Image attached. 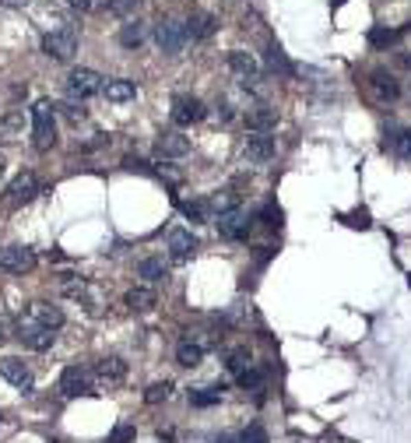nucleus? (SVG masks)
I'll return each instance as SVG.
<instances>
[{
    "label": "nucleus",
    "mask_w": 411,
    "mask_h": 443,
    "mask_svg": "<svg viewBox=\"0 0 411 443\" xmlns=\"http://www.w3.org/2000/svg\"><path fill=\"white\" fill-rule=\"evenodd\" d=\"M32 144L39 152H49L56 144V120H53V102L49 99H39L32 106Z\"/></svg>",
    "instance_id": "f257e3e1"
},
{
    "label": "nucleus",
    "mask_w": 411,
    "mask_h": 443,
    "mask_svg": "<svg viewBox=\"0 0 411 443\" xmlns=\"http://www.w3.org/2000/svg\"><path fill=\"white\" fill-rule=\"evenodd\" d=\"M43 53L53 56V60H71L78 53V28L60 25V28H53V32H46L43 36Z\"/></svg>",
    "instance_id": "f03ea898"
},
{
    "label": "nucleus",
    "mask_w": 411,
    "mask_h": 443,
    "mask_svg": "<svg viewBox=\"0 0 411 443\" xmlns=\"http://www.w3.org/2000/svg\"><path fill=\"white\" fill-rule=\"evenodd\" d=\"M155 43H158V49H162V53L180 56V53H183V46H187V25H183V21H176V18H162V21L155 25Z\"/></svg>",
    "instance_id": "7ed1b4c3"
},
{
    "label": "nucleus",
    "mask_w": 411,
    "mask_h": 443,
    "mask_svg": "<svg viewBox=\"0 0 411 443\" xmlns=\"http://www.w3.org/2000/svg\"><path fill=\"white\" fill-rule=\"evenodd\" d=\"M18 338H21V345H28L32 352H46V348H53L56 331L43 328V323H36L32 317H18Z\"/></svg>",
    "instance_id": "20e7f679"
},
{
    "label": "nucleus",
    "mask_w": 411,
    "mask_h": 443,
    "mask_svg": "<svg viewBox=\"0 0 411 443\" xmlns=\"http://www.w3.org/2000/svg\"><path fill=\"white\" fill-rule=\"evenodd\" d=\"M102 84H106V81H102L95 71L78 67V71H71V78H67V92H71V99H74V102H81V99L102 95Z\"/></svg>",
    "instance_id": "39448f33"
},
{
    "label": "nucleus",
    "mask_w": 411,
    "mask_h": 443,
    "mask_svg": "<svg viewBox=\"0 0 411 443\" xmlns=\"http://www.w3.org/2000/svg\"><path fill=\"white\" fill-rule=\"evenodd\" d=\"M36 250H28V247H4L0 250V271H8V275H28L36 268Z\"/></svg>",
    "instance_id": "423d86ee"
},
{
    "label": "nucleus",
    "mask_w": 411,
    "mask_h": 443,
    "mask_svg": "<svg viewBox=\"0 0 411 443\" xmlns=\"http://www.w3.org/2000/svg\"><path fill=\"white\" fill-rule=\"evenodd\" d=\"M250 215H246V208H239V204H236V208H228V212H218V232L225 236V240H243V236L250 232Z\"/></svg>",
    "instance_id": "0eeeda50"
},
{
    "label": "nucleus",
    "mask_w": 411,
    "mask_h": 443,
    "mask_svg": "<svg viewBox=\"0 0 411 443\" xmlns=\"http://www.w3.org/2000/svg\"><path fill=\"white\" fill-rule=\"evenodd\" d=\"M197 120H204V102L197 95H176L172 99V124L176 127H190Z\"/></svg>",
    "instance_id": "6e6552de"
},
{
    "label": "nucleus",
    "mask_w": 411,
    "mask_h": 443,
    "mask_svg": "<svg viewBox=\"0 0 411 443\" xmlns=\"http://www.w3.org/2000/svg\"><path fill=\"white\" fill-rule=\"evenodd\" d=\"M0 376H4L11 387H18L21 394L25 391H32V383H36V376H32V370H28L21 359H14V356H4L0 359Z\"/></svg>",
    "instance_id": "1a4fd4ad"
},
{
    "label": "nucleus",
    "mask_w": 411,
    "mask_h": 443,
    "mask_svg": "<svg viewBox=\"0 0 411 443\" xmlns=\"http://www.w3.org/2000/svg\"><path fill=\"white\" fill-rule=\"evenodd\" d=\"M366 84H369V95H373L376 102H397V95H401V84H397L394 74H387V71H373Z\"/></svg>",
    "instance_id": "9d476101"
},
{
    "label": "nucleus",
    "mask_w": 411,
    "mask_h": 443,
    "mask_svg": "<svg viewBox=\"0 0 411 443\" xmlns=\"http://www.w3.org/2000/svg\"><path fill=\"white\" fill-rule=\"evenodd\" d=\"M228 67H232V74L239 78V84H243V88H253V84L260 81V67H257V60H253L250 53H243V49L228 53Z\"/></svg>",
    "instance_id": "9b49d317"
},
{
    "label": "nucleus",
    "mask_w": 411,
    "mask_h": 443,
    "mask_svg": "<svg viewBox=\"0 0 411 443\" xmlns=\"http://www.w3.org/2000/svg\"><path fill=\"white\" fill-rule=\"evenodd\" d=\"M60 391H64V398H84V394H92V376H88L81 366H67L64 376H60Z\"/></svg>",
    "instance_id": "f8f14e48"
},
{
    "label": "nucleus",
    "mask_w": 411,
    "mask_h": 443,
    "mask_svg": "<svg viewBox=\"0 0 411 443\" xmlns=\"http://www.w3.org/2000/svg\"><path fill=\"white\" fill-rule=\"evenodd\" d=\"M187 152H190V141L180 130H162L158 141H155V155L158 159H183Z\"/></svg>",
    "instance_id": "ddd939ff"
},
{
    "label": "nucleus",
    "mask_w": 411,
    "mask_h": 443,
    "mask_svg": "<svg viewBox=\"0 0 411 443\" xmlns=\"http://www.w3.org/2000/svg\"><path fill=\"white\" fill-rule=\"evenodd\" d=\"M165 247H169V257H172L176 264H183V260H190V253L197 250V240L190 236V229H169Z\"/></svg>",
    "instance_id": "4468645a"
},
{
    "label": "nucleus",
    "mask_w": 411,
    "mask_h": 443,
    "mask_svg": "<svg viewBox=\"0 0 411 443\" xmlns=\"http://www.w3.org/2000/svg\"><path fill=\"white\" fill-rule=\"evenodd\" d=\"M274 124H278V113H274L271 106H253V109H246V130H250V134H271Z\"/></svg>",
    "instance_id": "2eb2a0df"
},
{
    "label": "nucleus",
    "mask_w": 411,
    "mask_h": 443,
    "mask_svg": "<svg viewBox=\"0 0 411 443\" xmlns=\"http://www.w3.org/2000/svg\"><path fill=\"white\" fill-rule=\"evenodd\" d=\"M36 194H39V180H36V172H18L14 180H11V187H8V197H11L14 204L32 201Z\"/></svg>",
    "instance_id": "dca6fc26"
},
{
    "label": "nucleus",
    "mask_w": 411,
    "mask_h": 443,
    "mask_svg": "<svg viewBox=\"0 0 411 443\" xmlns=\"http://www.w3.org/2000/svg\"><path fill=\"white\" fill-rule=\"evenodd\" d=\"M243 148H246L250 162H271L274 159V137L271 134H250Z\"/></svg>",
    "instance_id": "f3484780"
},
{
    "label": "nucleus",
    "mask_w": 411,
    "mask_h": 443,
    "mask_svg": "<svg viewBox=\"0 0 411 443\" xmlns=\"http://www.w3.org/2000/svg\"><path fill=\"white\" fill-rule=\"evenodd\" d=\"M25 317H32L36 323H43V328H49V331H56V328L64 323V313L56 310L53 303H43V299H39V303H28Z\"/></svg>",
    "instance_id": "a211bd4d"
},
{
    "label": "nucleus",
    "mask_w": 411,
    "mask_h": 443,
    "mask_svg": "<svg viewBox=\"0 0 411 443\" xmlns=\"http://www.w3.org/2000/svg\"><path fill=\"white\" fill-rule=\"evenodd\" d=\"M215 32H218V18L208 14V11H197L187 21V39H211Z\"/></svg>",
    "instance_id": "6ab92c4d"
},
{
    "label": "nucleus",
    "mask_w": 411,
    "mask_h": 443,
    "mask_svg": "<svg viewBox=\"0 0 411 443\" xmlns=\"http://www.w3.org/2000/svg\"><path fill=\"white\" fill-rule=\"evenodd\" d=\"M95 373H99V380L106 383V387H109V383H124L127 380V363L120 356H106V359H99Z\"/></svg>",
    "instance_id": "aec40b11"
},
{
    "label": "nucleus",
    "mask_w": 411,
    "mask_h": 443,
    "mask_svg": "<svg viewBox=\"0 0 411 443\" xmlns=\"http://www.w3.org/2000/svg\"><path fill=\"white\" fill-rule=\"evenodd\" d=\"M137 275L148 282V285H158V282H165V275H169V264H165L162 257H144V260L137 264Z\"/></svg>",
    "instance_id": "412c9836"
},
{
    "label": "nucleus",
    "mask_w": 411,
    "mask_h": 443,
    "mask_svg": "<svg viewBox=\"0 0 411 443\" xmlns=\"http://www.w3.org/2000/svg\"><path fill=\"white\" fill-rule=\"evenodd\" d=\"M155 303H158V295H155V288H152V285H137V288H130V292H127V306H130V310H137V313L152 310Z\"/></svg>",
    "instance_id": "4be33fe9"
},
{
    "label": "nucleus",
    "mask_w": 411,
    "mask_h": 443,
    "mask_svg": "<svg viewBox=\"0 0 411 443\" xmlns=\"http://www.w3.org/2000/svg\"><path fill=\"white\" fill-rule=\"evenodd\" d=\"M60 288H64V295H67V299H78V303H84L88 310H95L92 288H88V282H84V278H67Z\"/></svg>",
    "instance_id": "5701e85b"
},
{
    "label": "nucleus",
    "mask_w": 411,
    "mask_h": 443,
    "mask_svg": "<svg viewBox=\"0 0 411 443\" xmlns=\"http://www.w3.org/2000/svg\"><path fill=\"white\" fill-rule=\"evenodd\" d=\"M102 92H106L109 102H130L137 88H134V81H127V78H116V81H106V84H102Z\"/></svg>",
    "instance_id": "b1692460"
},
{
    "label": "nucleus",
    "mask_w": 411,
    "mask_h": 443,
    "mask_svg": "<svg viewBox=\"0 0 411 443\" xmlns=\"http://www.w3.org/2000/svg\"><path fill=\"white\" fill-rule=\"evenodd\" d=\"M411 32V21L404 25V28H397V32H394V28H373V32H369V46H376V49H387V46H394L401 36H408Z\"/></svg>",
    "instance_id": "393cba45"
},
{
    "label": "nucleus",
    "mask_w": 411,
    "mask_h": 443,
    "mask_svg": "<svg viewBox=\"0 0 411 443\" xmlns=\"http://www.w3.org/2000/svg\"><path fill=\"white\" fill-rule=\"evenodd\" d=\"M144 36H148V28H144V21H127L124 28H120V46L124 49H137L141 43H144Z\"/></svg>",
    "instance_id": "a878e982"
},
{
    "label": "nucleus",
    "mask_w": 411,
    "mask_h": 443,
    "mask_svg": "<svg viewBox=\"0 0 411 443\" xmlns=\"http://www.w3.org/2000/svg\"><path fill=\"white\" fill-rule=\"evenodd\" d=\"M21 130H25V116H21V109H11V113L0 116V137H4V141L21 137Z\"/></svg>",
    "instance_id": "bb28decb"
},
{
    "label": "nucleus",
    "mask_w": 411,
    "mask_h": 443,
    "mask_svg": "<svg viewBox=\"0 0 411 443\" xmlns=\"http://www.w3.org/2000/svg\"><path fill=\"white\" fill-rule=\"evenodd\" d=\"M200 359H204V348L197 341H180V348H176V363H180L183 370L200 366Z\"/></svg>",
    "instance_id": "cd10ccee"
},
{
    "label": "nucleus",
    "mask_w": 411,
    "mask_h": 443,
    "mask_svg": "<svg viewBox=\"0 0 411 443\" xmlns=\"http://www.w3.org/2000/svg\"><path fill=\"white\" fill-rule=\"evenodd\" d=\"M384 148H390L394 155H401V159L411 162V130H390L384 137Z\"/></svg>",
    "instance_id": "c85d7f7f"
},
{
    "label": "nucleus",
    "mask_w": 411,
    "mask_h": 443,
    "mask_svg": "<svg viewBox=\"0 0 411 443\" xmlns=\"http://www.w3.org/2000/svg\"><path fill=\"white\" fill-rule=\"evenodd\" d=\"M263 64H268L274 74H281V78H292V64L285 60V53H281V46H268V49H263Z\"/></svg>",
    "instance_id": "c756f323"
},
{
    "label": "nucleus",
    "mask_w": 411,
    "mask_h": 443,
    "mask_svg": "<svg viewBox=\"0 0 411 443\" xmlns=\"http://www.w3.org/2000/svg\"><path fill=\"white\" fill-rule=\"evenodd\" d=\"M141 8V0H92V11H113V14H130Z\"/></svg>",
    "instance_id": "7c9ffc66"
},
{
    "label": "nucleus",
    "mask_w": 411,
    "mask_h": 443,
    "mask_svg": "<svg viewBox=\"0 0 411 443\" xmlns=\"http://www.w3.org/2000/svg\"><path fill=\"white\" fill-rule=\"evenodd\" d=\"M211 201H187L183 204V215L190 218V222H211Z\"/></svg>",
    "instance_id": "2f4dec72"
},
{
    "label": "nucleus",
    "mask_w": 411,
    "mask_h": 443,
    "mask_svg": "<svg viewBox=\"0 0 411 443\" xmlns=\"http://www.w3.org/2000/svg\"><path fill=\"white\" fill-rule=\"evenodd\" d=\"M218 398H222V387H197V391H190V405H193V408L218 405Z\"/></svg>",
    "instance_id": "473e14b6"
},
{
    "label": "nucleus",
    "mask_w": 411,
    "mask_h": 443,
    "mask_svg": "<svg viewBox=\"0 0 411 443\" xmlns=\"http://www.w3.org/2000/svg\"><path fill=\"white\" fill-rule=\"evenodd\" d=\"M225 366H228V373L239 376V373L250 366V352H246V348H232L228 356H225Z\"/></svg>",
    "instance_id": "72a5a7b5"
},
{
    "label": "nucleus",
    "mask_w": 411,
    "mask_h": 443,
    "mask_svg": "<svg viewBox=\"0 0 411 443\" xmlns=\"http://www.w3.org/2000/svg\"><path fill=\"white\" fill-rule=\"evenodd\" d=\"M169 394H172V383H169V380H158V383H152V387H148L144 401H148V405H158V401H165Z\"/></svg>",
    "instance_id": "f704fd0d"
},
{
    "label": "nucleus",
    "mask_w": 411,
    "mask_h": 443,
    "mask_svg": "<svg viewBox=\"0 0 411 443\" xmlns=\"http://www.w3.org/2000/svg\"><path fill=\"white\" fill-rule=\"evenodd\" d=\"M260 383H263V370L250 363V366L239 373V387H250V391H253V387H260Z\"/></svg>",
    "instance_id": "c9c22d12"
},
{
    "label": "nucleus",
    "mask_w": 411,
    "mask_h": 443,
    "mask_svg": "<svg viewBox=\"0 0 411 443\" xmlns=\"http://www.w3.org/2000/svg\"><path fill=\"white\" fill-rule=\"evenodd\" d=\"M134 440V422H120L109 433V443H130Z\"/></svg>",
    "instance_id": "e433bc0d"
},
{
    "label": "nucleus",
    "mask_w": 411,
    "mask_h": 443,
    "mask_svg": "<svg viewBox=\"0 0 411 443\" xmlns=\"http://www.w3.org/2000/svg\"><path fill=\"white\" fill-rule=\"evenodd\" d=\"M211 208H218V212H228V208H236V194H232V190H222L218 197H211Z\"/></svg>",
    "instance_id": "4c0bfd02"
},
{
    "label": "nucleus",
    "mask_w": 411,
    "mask_h": 443,
    "mask_svg": "<svg viewBox=\"0 0 411 443\" xmlns=\"http://www.w3.org/2000/svg\"><path fill=\"white\" fill-rule=\"evenodd\" d=\"M263 225L281 229V208H278V204H268V208H263Z\"/></svg>",
    "instance_id": "58836bf2"
},
{
    "label": "nucleus",
    "mask_w": 411,
    "mask_h": 443,
    "mask_svg": "<svg viewBox=\"0 0 411 443\" xmlns=\"http://www.w3.org/2000/svg\"><path fill=\"white\" fill-rule=\"evenodd\" d=\"M239 443H268V433H263L260 426H250V429H243Z\"/></svg>",
    "instance_id": "ea45409f"
},
{
    "label": "nucleus",
    "mask_w": 411,
    "mask_h": 443,
    "mask_svg": "<svg viewBox=\"0 0 411 443\" xmlns=\"http://www.w3.org/2000/svg\"><path fill=\"white\" fill-rule=\"evenodd\" d=\"M344 218H348V225H355V229H369V215L366 212H351Z\"/></svg>",
    "instance_id": "a19ab883"
},
{
    "label": "nucleus",
    "mask_w": 411,
    "mask_h": 443,
    "mask_svg": "<svg viewBox=\"0 0 411 443\" xmlns=\"http://www.w3.org/2000/svg\"><path fill=\"white\" fill-rule=\"evenodd\" d=\"M64 116H67V120H84V109H81L78 102H67V106H64Z\"/></svg>",
    "instance_id": "79ce46f5"
},
{
    "label": "nucleus",
    "mask_w": 411,
    "mask_h": 443,
    "mask_svg": "<svg viewBox=\"0 0 411 443\" xmlns=\"http://www.w3.org/2000/svg\"><path fill=\"white\" fill-rule=\"evenodd\" d=\"M4 338H11V320H8V313H0V341Z\"/></svg>",
    "instance_id": "37998d69"
},
{
    "label": "nucleus",
    "mask_w": 411,
    "mask_h": 443,
    "mask_svg": "<svg viewBox=\"0 0 411 443\" xmlns=\"http://www.w3.org/2000/svg\"><path fill=\"white\" fill-rule=\"evenodd\" d=\"M74 11H92V0H71Z\"/></svg>",
    "instance_id": "c03bdc74"
},
{
    "label": "nucleus",
    "mask_w": 411,
    "mask_h": 443,
    "mask_svg": "<svg viewBox=\"0 0 411 443\" xmlns=\"http://www.w3.org/2000/svg\"><path fill=\"white\" fill-rule=\"evenodd\" d=\"M0 4H8V8H25L28 0H0Z\"/></svg>",
    "instance_id": "a18cd8bd"
},
{
    "label": "nucleus",
    "mask_w": 411,
    "mask_h": 443,
    "mask_svg": "<svg viewBox=\"0 0 411 443\" xmlns=\"http://www.w3.org/2000/svg\"><path fill=\"white\" fill-rule=\"evenodd\" d=\"M401 64H404V67H411V53H404V56H401Z\"/></svg>",
    "instance_id": "49530a36"
},
{
    "label": "nucleus",
    "mask_w": 411,
    "mask_h": 443,
    "mask_svg": "<svg viewBox=\"0 0 411 443\" xmlns=\"http://www.w3.org/2000/svg\"><path fill=\"white\" fill-rule=\"evenodd\" d=\"M0 172H4V155H0Z\"/></svg>",
    "instance_id": "de8ad7c7"
},
{
    "label": "nucleus",
    "mask_w": 411,
    "mask_h": 443,
    "mask_svg": "<svg viewBox=\"0 0 411 443\" xmlns=\"http://www.w3.org/2000/svg\"><path fill=\"white\" fill-rule=\"evenodd\" d=\"M334 4H344V0H334Z\"/></svg>",
    "instance_id": "09e8293b"
}]
</instances>
